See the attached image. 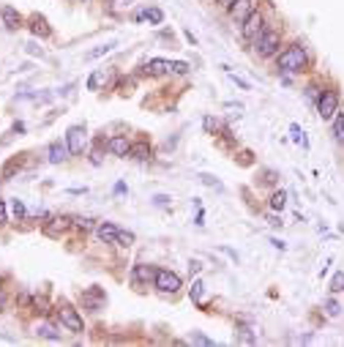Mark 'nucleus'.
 <instances>
[{
	"label": "nucleus",
	"instance_id": "1",
	"mask_svg": "<svg viewBox=\"0 0 344 347\" xmlns=\"http://www.w3.org/2000/svg\"><path fill=\"white\" fill-rule=\"evenodd\" d=\"M311 68V55L303 44H290L276 55V72L279 74H303Z\"/></svg>",
	"mask_w": 344,
	"mask_h": 347
},
{
	"label": "nucleus",
	"instance_id": "2",
	"mask_svg": "<svg viewBox=\"0 0 344 347\" xmlns=\"http://www.w3.org/2000/svg\"><path fill=\"white\" fill-rule=\"evenodd\" d=\"M268 28H273L270 22L265 19V14H262L260 9H254L249 17H246L243 22H241V36H243V41H249V44H254L257 38L265 33Z\"/></svg>",
	"mask_w": 344,
	"mask_h": 347
},
{
	"label": "nucleus",
	"instance_id": "3",
	"mask_svg": "<svg viewBox=\"0 0 344 347\" xmlns=\"http://www.w3.org/2000/svg\"><path fill=\"white\" fill-rule=\"evenodd\" d=\"M314 107H317V115L323 118V121H333L336 112L341 109V93H339V88H323Z\"/></svg>",
	"mask_w": 344,
	"mask_h": 347
},
{
	"label": "nucleus",
	"instance_id": "4",
	"mask_svg": "<svg viewBox=\"0 0 344 347\" xmlns=\"http://www.w3.org/2000/svg\"><path fill=\"white\" fill-rule=\"evenodd\" d=\"M251 47H254V52H257V58H262V60L276 58V55H279V47H282V30L268 28Z\"/></svg>",
	"mask_w": 344,
	"mask_h": 347
},
{
	"label": "nucleus",
	"instance_id": "5",
	"mask_svg": "<svg viewBox=\"0 0 344 347\" xmlns=\"http://www.w3.org/2000/svg\"><path fill=\"white\" fill-rule=\"evenodd\" d=\"M58 320H60V328H66V331H71V334H82L85 331V322H82V317H79V312L74 309L71 304H66V301H60L58 306Z\"/></svg>",
	"mask_w": 344,
	"mask_h": 347
},
{
	"label": "nucleus",
	"instance_id": "6",
	"mask_svg": "<svg viewBox=\"0 0 344 347\" xmlns=\"http://www.w3.org/2000/svg\"><path fill=\"white\" fill-rule=\"evenodd\" d=\"M153 287L158 290V293H178V290L183 287V282H180V276L178 273H172V271H167V268H156V279H153Z\"/></svg>",
	"mask_w": 344,
	"mask_h": 347
},
{
	"label": "nucleus",
	"instance_id": "7",
	"mask_svg": "<svg viewBox=\"0 0 344 347\" xmlns=\"http://www.w3.org/2000/svg\"><path fill=\"white\" fill-rule=\"evenodd\" d=\"M66 145H68L71 156H82L85 145H87V129L85 126H71L66 131Z\"/></svg>",
	"mask_w": 344,
	"mask_h": 347
},
{
	"label": "nucleus",
	"instance_id": "8",
	"mask_svg": "<svg viewBox=\"0 0 344 347\" xmlns=\"http://www.w3.org/2000/svg\"><path fill=\"white\" fill-rule=\"evenodd\" d=\"M104 304H107V293L101 287H87L82 293V306L87 312H99Z\"/></svg>",
	"mask_w": 344,
	"mask_h": 347
},
{
	"label": "nucleus",
	"instance_id": "9",
	"mask_svg": "<svg viewBox=\"0 0 344 347\" xmlns=\"http://www.w3.org/2000/svg\"><path fill=\"white\" fill-rule=\"evenodd\" d=\"M254 9H257V3H254V0H235V3L227 9V14H230V19H233V22H238V25H241V22L249 17Z\"/></svg>",
	"mask_w": 344,
	"mask_h": 347
},
{
	"label": "nucleus",
	"instance_id": "10",
	"mask_svg": "<svg viewBox=\"0 0 344 347\" xmlns=\"http://www.w3.org/2000/svg\"><path fill=\"white\" fill-rule=\"evenodd\" d=\"M107 151L112 153V156H129V151H131V140L126 137V134H115V137H109L107 140Z\"/></svg>",
	"mask_w": 344,
	"mask_h": 347
},
{
	"label": "nucleus",
	"instance_id": "11",
	"mask_svg": "<svg viewBox=\"0 0 344 347\" xmlns=\"http://www.w3.org/2000/svg\"><path fill=\"white\" fill-rule=\"evenodd\" d=\"M118 233H121V227H115L112 222H99L96 224V238L101 243H115L118 246Z\"/></svg>",
	"mask_w": 344,
	"mask_h": 347
},
{
	"label": "nucleus",
	"instance_id": "12",
	"mask_svg": "<svg viewBox=\"0 0 344 347\" xmlns=\"http://www.w3.org/2000/svg\"><path fill=\"white\" fill-rule=\"evenodd\" d=\"M129 159H134V161H150V159H153V148H150L148 140H137V143H131Z\"/></svg>",
	"mask_w": 344,
	"mask_h": 347
},
{
	"label": "nucleus",
	"instance_id": "13",
	"mask_svg": "<svg viewBox=\"0 0 344 347\" xmlns=\"http://www.w3.org/2000/svg\"><path fill=\"white\" fill-rule=\"evenodd\" d=\"M71 224H74V222H71L68 216H55V219H50V222L44 224V233L50 235V238H58V235H63Z\"/></svg>",
	"mask_w": 344,
	"mask_h": 347
},
{
	"label": "nucleus",
	"instance_id": "14",
	"mask_svg": "<svg viewBox=\"0 0 344 347\" xmlns=\"http://www.w3.org/2000/svg\"><path fill=\"white\" fill-rule=\"evenodd\" d=\"M71 156V151H68V145L66 143H60V140H55V143L50 145V151H47V161L50 164H63Z\"/></svg>",
	"mask_w": 344,
	"mask_h": 347
},
{
	"label": "nucleus",
	"instance_id": "15",
	"mask_svg": "<svg viewBox=\"0 0 344 347\" xmlns=\"http://www.w3.org/2000/svg\"><path fill=\"white\" fill-rule=\"evenodd\" d=\"M145 72H148L150 77H162V74H167V72H172V63H170V60H162V58L148 60V63H145Z\"/></svg>",
	"mask_w": 344,
	"mask_h": 347
},
{
	"label": "nucleus",
	"instance_id": "16",
	"mask_svg": "<svg viewBox=\"0 0 344 347\" xmlns=\"http://www.w3.org/2000/svg\"><path fill=\"white\" fill-rule=\"evenodd\" d=\"M156 279V268L153 265H134V282L137 285H148Z\"/></svg>",
	"mask_w": 344,
	"mask_h": 347
},
{
	"label": "nucleus",
	"instance_id": "17",
	"mask_svg": "<svg viewBox=\"0 0 344 347\" xmlns=\"http://www.w3.org/2000/svg\"><path fill=\"white\" fill-rule=\"evenodd\" d=\"M0 17H3V22H6V28H9V30H17V28L22 25L19 11H17V9H11V6H6V9L0 11Z\"/></svg>",
	"mask_w": 344,
	"mask_h": 347
},
{
	"label": "nucleus",
	"instance_id": "18",
	"mask_svg": "<svg viewBox=\"0 0 344 347\" xmlns=\"http://www.w3.org/2000/svg\"><path fill=\"white\" fill-rule=\"evenodd\" d=\"M115 41H109V44H101V47H96V50H90V52H85V60H99V58H104V55H109L112 50H115Z\"/></svg>",
	"mask_w": 344,
	"mask_h": 347
},
{
	"label": "nucleus",
	"instance_id": "19",
	"mask_svg": "<svg viewBox=\"0 0 344 347\" xmlns=\"http://www.w3.org/2000/svg\"><path fill=\"white\" fill-rule=\"evenodd\" d=\"M333 137H336V143L339 145H344V112L339 109V112H336V118H333Z\"/></svg>",
	"mask_w": 344,
	"mask_h": 347
},
{
	"label": "nucleus",
	"instance_id": "20",
	"mask_svg": "<svg viewBox=\"0 0 344 347\" xmlns=\"http://www.w3.org/2000/svg\"><path fill=\"white\" fill-rule=\"evenodd\" d=\"M270 211H279V214H282V211H284V205H287V192H284V189H279V192H273V194H270Z\"/></svg>",
	"mask_w": 344,
	"mask_h": 347
},
{
	"label": "nucleus",
	"instance_id": "21",
	"mask_svg": "<svg viewBox=\"0 0 344 347\" xmlns=\"http://www.w3.org/2000/svg\"><path fill=\"white\" fill-rule=\"evenodd\" d=\"M36 334H38V336H44V339H50V342H58V339H60L58 328L50 326V322H41V326H36Z\"/></svg>",
	"mask_w": 344,
	"mask_h": 347
},
{
	"label": "nucleus",
	"instance_id": "22",
	"mask_svg": "<svg viewBox=\"0 0 344 347\" xmlns=\"http://www.w3.org/2000/svg\"><path fill=\"white\" fill-rule=\"evenodd\" d=\"M30 30H33V36H41V38H47L52 33L50 28H47V19L44 17H33V25H30Z\"/></svg>",
	"mask_w": 344,
	"mask_h": 347
},
{
	"label": "nucleus",
	"instance_id": "23",
	"mask_svg": "<svg viewBox=\"0 0 344 347\" xmlns=\"http://www.w3.org/2000/svg\"><path fill=\"white\" fill-rule=\"evenodd\" d=\"M238 342H243V344H254L257 342V334L249 328V326H241L238 328Z\"/></svg>",
	"mask_w": 344,
	"mask_h": 347
},
{
	"label": "nucleus",
	"instance_id": "24",
	"mask_svg": "<svg viewBox=\"0 0 344 347\" xmlns=\"http://www.w3.org/2000/svg\"><path fill=\"white\" fill-rule=\"evenodd\" d=\"M71 222H74V227H77V230H82V233H87V230H96L93 219H87V216H74Z\"/></svg>",
	"mask_w": 344,
	"mask_h": 347
},
{
	"label": "nucleus",
	"instance_id": "25",
	"mask_svg": "<svg viewBox=\"0 0 344 347\" xmlns=\"http://www.w3.org/2000/svg\"><path fill=\"white\" fill-rule=\"evenodd\" d=\"M145 19L150 22V25H162L164 14H162V9H145Z\"/></svg>",
	"mask_w": 344,
	"mask_h": 347
},
{
	"label": "nucleus",
	"instance_id": "26",
	"mask_svg": "<svg viewBox=\"0 0 344 347\" xmlns=\"http://www.w3.org/2000/svg\"><path fill=\"white\" fill-rule=\"evenodd\" d=\"M101 80H104V72H93L90 77H87V90H99Z\"/></svg>",
	"mask_w": 344,
	"mask_h": 347
},
{
	"label": "nucleus",
	"instance_id": "27",
	"mask_svg": "<svg viewBox=\"0 0 344 347\" xmlns=\"http://www.w3.org/2000/svg\"><path fill=\"white\" fill-rule=\"evenodd\" d=\"M331 293H344V273L341 271L331 279Z\"/></svg>",
	"mask_w": 344,
	"mask_h": 347
},
{
	"label": "nucleus",
	"instance_id": "28",
	"mask_svg": "<svg viewBox=\"0 0 344 347\" xmlns=\"http://www.w3.org/2000/svg\"><path fill=\"white\" fill-rule=\"evenodd\" d=\"M11 214L17 216V222L25 219V205H22V200H11Z\"/></svg>",
	"mask_w": 344,
	"mask_h": 347
},
{
	"label": "nucleus",
	"instance_id": "29",
	"mask_svg": "<svg viewBox=\"0 0 344 347\" xmlns=\"http://www.w3.org/2000/svg\"><path fill=\"white\" fill-rule=\"evenodd\" d=\"M189 295H191V301H194V304H199V298H202V282H199V279H194V285H191Z\"/></svg>",
	"mask_w": 344,
	"mask_h": 347
},
{
	"label": "nucleus",
	"instance_id": "30",
	"mask_svg": "<svg viewBox=\"0 0 344 347\" xmlns=\"http://www.w3.org/2000/svg\"><path fill=\"white\" fill-rule=\"evenodd\" d=\"M221 68H224V72H227L230 77H233V82H235V85H238V88H241V90H249V88H251V85L246 82L243 77H238V74H233V72H230V66H221Z\"/></svg>",
	"mask_w": 344,
	"mask_h": 347
},
{
	"label": "nucleus",
	"instance_id": "31",
	"mask_svg": "<svg viewBox=\"0 0 344 347\" xmlns=\"http://www.w3.org/2000/svg\"><path fill=\"white\" fill-rule=\"evenodd\" d=\"M131 243H134V233H126V230L118 233V246H126V249H129Z\"/></svg>",
	"mask_w": 344,
	"mask_h": 347
},
{
	"label": "nucleus",
	"instance_id": "32",
	"mask_svg": "<svg viewBox=\"0 0 344 347\" xmlns=\"http://www.w3.org/2000/svg\"><path fill=\"white\" fill-rule=\"evenodd\" d=\"M33 309H36V312H41V314L50 312V304H47V298H44V295H36V298H33Z\"/></svg>",
	"mask_w": 344,
	"mask_h": 347
},
{
	"label": "nucleus",
	"instance_id": "33",
	"mask_svg": "<svg viewBox=\"0 0 344 347\" xmlns=\"http://www.w3.org/2000/svg\"><path fill=\"white\" fill-rule=\"evenodd\" d=\"M101 143H104V140H99V145L90 151V164H93V167H99V164L104 161V159H101Z\"/></svg>",
	"mask_w": 344,
	"mask_h": 347
},
{
	"label": "nucleus",
	"instance_id": "34",
	"mask_svg": "<svg viewBox=\"0 0 344 347\" xmlns=\"http://www.w3.org/2000/svg\"><path fill=\"white\" fill-rule=\"evenodd\" d=\"M172 72H175V74H189L191 66H189L186 60H175V63H172Z\"/></svg>",
	"mask_w": 344,
	"mask_h": 347
},
{
	"label": "nucleus",
	"instance_id": "35",
	"mask_svg": "<svg viewBox=\"0 0 344 347\" xmlns=\"http://www.w3.org/2000/svg\"><path fill=\"white\" fill-rule=\"evenodd\" d=\"M202 126H205V131H208V134L219 131V123H216V118H205V121H202Z\"/></svg>",
	"mask_w": 344,
	"mask_h": 347
},
{
	"label": "nucleus",
	"instance_id": "36",
	"mask_svg": "<svg viewBox=\"0 0 344 347\" xmlns=\"http://www.w3.org/2000/svg\"><path fill=\"white\" fill-rule=\"evenodd\" d=\"M290 131H292V140H295V143H303V145H306V140H303V131L298 129V123H292Z\"/></svg>",
	"mask_w": 344,
	"mask_h": 347
},
{
	"label": "nucleus",
	"instance_id": "37",
	"mask_svg": "<svg viewBox=\"0 0 344 347\" xmlns=\"http://www.w3.org/2000/svg\"><path fill=\"white\" fill-rule=\"evenodd\" d=\"M191 342H197V344H213V339H208V336L199 334V331H194V334H191Z\"/></svg>",
	"mask_w": 344,
	"mask_h": 347
},
{
	"label": "nucleus",
	"instance_id": "38",
	"mask_svg": "<svg viewBox=\"0 0 344 347\" xmlns=\"http://www.w3.org/2000/svg\"><path fill=\"white\" fill-rule=\"evenodd\" d=\"M199 178H202L205 186H213V189H219V192H221V183H219V180H216L213 175H199Z\"/></svg>",
	"mask_w": 344,
	"mask_h": 347
},
{
	"label": "nucleus",
	"instance_id": "39",
	"mask_svg": "<svg viewBox=\"0 0 344 347\" xmlns=\"http://www.w3.org/2000/svg\"><path fill=\"white\" fill-rule=\"evenodd\" d=\"M325 309H328V314H333V317H336V314H339V304H336L333 298H328V301H325Z\"/></svg>",
	"mask_w": 344,
	"mask_h": 347
},
{
	"label": "nucleus",
	"instance_id": "40",
	"mask_svg": "<svg viewBox=\"0 0 344 347\" xmlns=\"http://www.w3.org/2000/svg\"><path fill=\"white\" fill-rule=\"evenodd\" d=\"M153 205L164 208V205H170V197H167V194H156V197H153Z\"/></svg>",
	"mask_w": 344,
	"mask_h": 347
},
{
	"label": "nucleus",
	"instance_id": "41",
	"mask_svg": "<svg viewBox=\"0 0 344 347\" xmlns=\"http://www.w3.org/2000/svg\"><path fill=\"white\" fill-rule=\"evenodd\" d=\"M112 9H126V6H131V0H109Z\"/></svg>",
	"mask_w": 344,
	"mask_h": 347
},
{
	"label": "nucleus",
	"instance_id": "42",
	"mask_svg": "<svg viewBox=\"0 0 344 347\" xmlns=\"http://www.w3.org/2000/svg\"><path fill=\"white\" fill-rule=\"evenodd\" d=\"M262 175H265V178H262L265 183H276V172H273V170H265Z\"/></svg>",
	"mask_w": 344,
	"mask_h": 347
},
{
	"label": "nucleus",
	"instance_id": "43",
	"mask_svg": "<svg viewBox=\"0 0 344 347\" xmlns=\"http://www.w3.org/2000/svg\"><path fill=\"white\" fill-rule=\"evenodd\" d=\"M9 222V211H6V202H0V224Z\"/></svg>",
	"mask_w": 344,
	"mask_h": 347
},
{
	"label": "nucleus",
	"instance_id": "44",
	"mask_svg": "<svg viewBox=\"0 0 344 347\" xmlns=\"http://www.w3.org/2000/svg\"><path fill=\"white\" fill-rule=\"evenodd\" d=\"M268 224H273V227H282L284 222H282V216H276V214H270V216H268Z\"/></svg>",
	"mask_w": 344,
	"mask_h": 347
},
{
	"label": "nucleus",
	"instance_id": "45",
	"mask_svg": "<svg viewBox=\"0 0 344 347\" xmlns=\"http://www.w3.org/2000/svg\"><path fill=\"white\" fill-rule=\"evenodd\" d=\"M233 3H235V0H216V6H219V9H230Z\"/></svg>",
	"mask_w": 344,
	"mask_h": 347
},
{
	"label": "nucleus",
	"instance_id": "46",
	"mask_svg": "<svg viewBox=\"0 0 344 347\" xmlns=\"http://www.w3.org/2000/svg\"><path fill=\"white\" fill-rule=\"evenodd\" d=\"M270 243H273L276 249H287V243H284V241H279V238H273V241H270Z\"/></svg>",
	"mask_w": 344,
	"mask_h": 347
},
{
	"label": "nucleus",
	"instance_id": "47",
	"mask_svg": "<svg viewBox=\"0 0 344 347\" xmlns=\"http://www.w3.org/2000/svg\"><path fill=\"white\" fill-rule=\"evenodd\" d=\"M126 192V183H115V194H123Z\"/></svg>",
	"mask_w": 344,
	"mask_h": 347
},
{
	"label": "nucleus",
	"instance_id": "48",
	"mask_svg": "<svg viewBox=\"0 0 344 347\" xmlns=\"http://www.w3.org/2000/svg\"><path fill=\"white\" fill-rule=\"evenodd\" d=\"M3 306H6V295H3V290H0V312H3Z\"/></svg>",
	"mask_w": 344,
	"mask_h": 347
}]
</instances>
